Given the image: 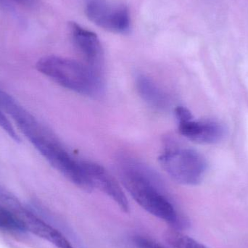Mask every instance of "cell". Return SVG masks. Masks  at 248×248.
I'll return each mask as SVG.
<instances>
[{
  "label": "cell",
  "mask_w": 248,
  "mask_h": 248,
  "mask_svg": "<svg viewBox=\"0 0 248 248\" xmlns=\"http://www.w3.org/2000/svg\"><path fill=\"white\" fill-rule=\"evenodd\" d=\"M117 167L124 186L143 209L175 230L188 227L187 220L166 195L158 175L153 169L126 155L118 158Z\"/></svg>",
  "instance_id": "1"
},
{
  "label": "cell",
  "mask_w": 248,
  "mask_h": 248,
  "mask_svg": "<svg viewBox=\"0 0 248 248\" xmlns=\"http://www.w3.org/2000/svg\"><path fill=\"white\" fill-rule=\"evenodd\" d=\"M39 72L64 88L82 95H101L104 82L101 72L75 60L58 56L44 57L38 61Z\"/></svg>",
  "instance_id": "2"
},
{
  "label": "cell",
  "mask_w": 248,
  "mask_h": 248,
  "mask_svg": "<svg viewBox=\"0 0 248 248\" xmlns=\"http://www.w3.org/2000/svg\"><path fill=\"white\" fill-rule=\"evenodd\" d=\"M23 134L45 159L68 180L87 192L94 189L84 170L82 160L74 158L62 144L38 123L37 121H35L23 131Z\"/></svg>",
  "instance_id": "3"
},
{
  "label": "cell",
  "mask_w": 248,
  "mask_h": 248,
  "mask_svg": "<svg viewBox=\"0 0 248 248\" xmlns=\"http://www.w3.org/2000/svg\"><path fill=\"white\" fill-rule=\"evenodd\" d=\"M163 170L175 182L186 186L199 185L207 170L205 157L196 150L170 147L159 157Z\"/></svg>",
  "instance_id": "4"
},
{
  "label": "cell",
  "mask_w": 248,
  "mask_h": 248,
  "mask_svg": "<svg viewBox=\"0 0 248 248\" xmlns=\"http://www.w3.org/2000/svg\"><path fill=\"white\" fill-rule=\"evenodd\" d=\"M85 13L93 23L109 31L124 34L131 29L129 11L124 4H112L108 0H87Z\"/></svg>",
  "instance_id": "5"
},
{
  "label": "cell",
  "mask_w": 248,
  "mask_h": 248,
  "mask_svg": "<svg viewBox=\"0 0 248 248\" xmlns=\"http://www.w3.org/2000/svg\"><path fill=\"white\" fill-rule=\"evenodd\" d=\"M69 30L73 44L84 58L85 63L97 71H101L104 51L97 34L76 22L69 23Z\"/></svg>",
  "instance_id": "6"
},
{
  "label": "cell",
  "mask_w": 248,
  "mask_h": 248,
  "mask_svg": "<svg viewBox=\"0 0 248 248\" xmlns=\"http://www.w3.org/2000/svg\"><path fill=\"white\" fill-rule=\"evenodd\" d=\"M83 166L94 188L110 197L124 212L129 211V204L122 186L103 166L93 162L83 161Z\"/></svg>",
  "instance_id": "7"
},
{
  "label": "cell",
  "mask_w": 248,
  "mask_h": 248,
  "mask_svg": "<svg viewBox=\"0 0 248 248\" xmlns=\"http://www.w3.org/2000/svg\"><path fill=\"white\" fill-rule=\"evenodd\" d=\"M178 124L179 133L198 144H217L222 141L227 135L225 126L217 121H196L192 118Z\"/></svg>",
  "instance_id": "8"
},
{
  "label": "cell",
  "mask_w": 248,
  "mask_h": 248,
  "mask_svg": "<svg viewBox=\"0 0 248 248\" xmlns=\"http://www.w3.org/2000/svg\"><path fill=\"white\" fill-rule=\"evenodd\" d=\"M136 87L141 99L147 105L158 110H166L170 106L169 95L153 81L144 74L136 77Z\"/></svg>",
  "instance_id": "9"
},
{
  "label": "cell",
  "mask_w": 248,
  "mask_h": 248,
  "mask_svg": "<svg viewBox=\"0 0 248 248\" xmlns=\"http://www.w3.org/2000/svg\"><path fill=\"white\" fill-rule=\"evenodd\" d=\"M0 230L9 232L23 233L28 231L27 225L16 211L0 206Z\"/></svg>",
  "instance_id": "10"
},
{
  "label": "cell",
  "mask_w": 248,
  "mask_h": 248,
  "mask_svg": "<svg viewBox=\"0 0 248 248\" xmlns=\"http://www.w3.org/2000/svg\"><path fill=\"white\" fill-rule=\"evenodd\" d=\"M165 239L173 248H207L192 237L185 235L173 228L166 231Z\"/></svg>",
  "instance_id": "11"
},
{
  "label": "cell",
  "mask_w": 248,
  "mask_h": 248,
  "mask_svg": "<svg viewBox=\"0 0 248 248\" xmlns=\"http://www.w3.org/2000/svg\"><path fill=\"white\" fill-rule=\"evenodd\" d=\"M132 243L134 248H165L154 240L141 235L134 236Z\"/></svg>",
  "instance_id": "12"
},
{
  "label": "cell",
  "mask_w": 248,
  "mask_h": 248,
  "mask_svg": "<svg viewBox=\"0 0 248 248\" xmlns=\"http://www.w3.org/2000/svg\"><path fill=\"white\" fill-rule=\"evenodd\" d=\"M0 127H1L4 131H6L7 134H8L10 137H12L15 141H20V139H19L17 133L15 131L14 127H13L11 123H10V121L3 114L2 111H1V110H0Z\"/></svg>",
  "instance_id": "13"
},
{
  "label": "cell",
  "mask_w": 248,
  "mask_h": 248,
  "mask_svg": "<svg viewBox=\"0 0 248 248\" xmlns=\"http://www.w3.org/2000/svg\"><path fill=\"white\" fill-rule=\"evenodd\" d=\"M175 115H176L178 123L189 120V119L193 118V116H192V113L189 111V109L183 107V106H179V107L175 108Z\"/></svg>",
  "instance_id": "14"
},
{
  "label": "cell",
  "mask_w": 248,
  "mask_h": 248,
  "mask_svg": "<svg viewBox=\"0 0 248 248\" xmlns=\"http://www.w3.org/2000/svg\"><path fill=\"white\" fill-rule=\"evenodd\" d=\"M55 246L58 248H75L65 236H62Z\"/></svg>",
  "instance_id": "15"
},
{
  "label": "cell",
  "mask_w": 248,
  "mask_h": 248,
  "mask_svg": "<svg viewBox=\"0 0 248 248\" xmlns=\"http://www.w3.org/2000/svg\"><path fill=\"white\" fill-rule=\"evenodd\" d=\"M16 2L21 4V5L26 6V7H34L37 4L39 0H13Z\"/></svg>",
  "instance_id": "16"
}]
</instances>
